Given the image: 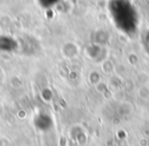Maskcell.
<instances>
[{
  "label": "cell",
  "instance_id": "cell-1",
  "mask_svg": "<svg viewBox=\"0 0 149 146\" xmlns=\"http://www.w3.org/2000/svg\"><path fill=\"white\" fill-rule=\"evenodd\" d=\"M110 13L114 24L125 33H134L138 27V13L129 0H112Z\"/></svg>",
  "mask_w": 149,
  "mask_h": 146
}]
</instances>
